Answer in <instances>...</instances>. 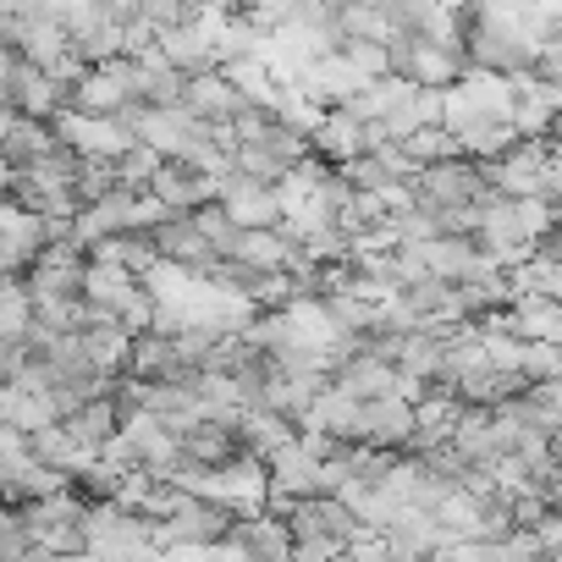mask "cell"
Wrapping results in <instances>:
<instances>
[{"label":"cell","instance_id":"obj_21","mask_svg":"<svg viewBox=\"0 0 562 562\" xmlns=\"http://www.w3.org/2000/svg\"><path fill=\"white\" fill-rule=\"evenodd\" d=\"M34 321H40V304H34L29 276H12L7 293H0V337H29Z\"/></svg>","mask_w":562,"mask_h":562},{"label":"cell","instance_id":"obj_26","mask_svg":"<svg viewBox=\"0 0 562 562\" xmlns=\"http://www.w3.org/2000/svg\"><path fill=\"white\" fill-rule=\"evenodd\" d=\"M326 111H331V105H321V100H315V94H304V89H288V94H281V105H276V116L288 122V127H299L304 138H315V133H321Z\"/></svg>","mask_w":562,"mask_h":562},{"label":"cell","instance_id":"obj_20","mask_svg":"<svg viewBox=\"0 0 562 562\" xmlns=\"http://www.w3.org/2000/svg\"><path fill=\"white\" fill-rule=\"evenodd\" d=\"M83 276H89V259H40L29 270V288L34 299H83Z\"/></svg>","mask_w":562,"mask_h":562},{"label":"cell","instance_id":"obj_3","mask_svg":"<svg viewBox=\"0 0 562 562\" xmlns=\"http://www.w3.org/2000/svg\"><path fill=\"white\" fill-rule=\"evenodd\" d=\"M232 524H237V507L182 491L177 507L160 518V546H166V551H171V546H215V540H226Z\"/></svg>","mask_w":562,"mask_h":562},{"label":"cell","instance_id":"obj_1","mask_svg":"<svg viewBox=\"0 0 562 562\" xmlns=\"http://www.w3.org/2000/svg\"><path fill=\"white\" fill-rule=\"evenodd\" d=\"M315 491H326V458H321V452L304 441V430H299V441H288V447L270 452V513L288 518V507H293L299 496H315Z\"/></svg>","mask_w":562,"mask_h":562},{"label":"cell","instance_id":"obj_19","mask_svg":"<svg viewBox=\"0 0 562 562\" xmlns=\"http://www.w3.org/2000/svg\"><path fill=\"white\" fill-rule=\"evenodd\" d=\"M397 370H408V375H419V381H441V370H447V337L441 331H403L397 337Z\"/></svg>","mask_w":562,"mask_h":562},{"label":"cell","instance_id":"obj_23","mask_svg":"<svg viewBox=\"0 0 562 562\" xmlns=\"http://www.w3.org/2000/svg\"><path fill=\"white\" fill-rule=\"evenodd\" d=\"M127 100H133V94H127V89H122V83H116V78H111L105 67H94V72H89V78L78 83V100H72V105H78V111H100V116H116V111H122Z\"/></svg>","mask_w":562,"mask_h":562},{"label":"cell","instance_id":"obj_27","mask_svg":"<svg viewBox=\"0 0 562 562\" xmlns=\"http://www.w3.org/2000/svg\"><path fill=\"white\" fill-rule=\"evenodd\" d=\"M403 144L414 149V160H419V166H430V160H452V155H469V149H463V138H458L447 122L419 127V133H414V138H403Z\"/></svg>","mask_w":562,"mask_h":562},{"label":"cell","instance_id":"obj_15","mask_svg":"<svg viewBox=\"0 0 562 562\" xmlns=\"http://www.w3.org/2000/svg\"><path fill=\"white\" fill-rule=\"evenodd\" d=\"M138 293H144V276H138L133 265H105V259H89V276H83V299H89V304H100V310L122 315V310H127Z\"/></svg>","mask_w":562,"mask_h":562},{"label":"cell","instance_id":"obj_17","mask_svg":"<svg viewBox=\"0 0 562 562\" xmlns=\"http://www.w3.org/2000/svg\"><path fill=\"white\" fill-rule=\"evenodd\" d=\"M299 419L293 414H281V408H270V403H254V408H243V425H237V436H243V447H254V452H276V447H288V441H299Z\"/></svg>","mask_w":562,"mask_h":562},{"label":"cell","instance_id":"obj_2","mask_svg":"<svg viewBox=\"0 0 562 562\" xmlns=\"http://www.w3.org/2000/svg\"><path fill=\"white\" fill-rule=\"evenodd\" d=\"M491 188L502 193H557V171H551V138H518L513 149H502L496 160H485Z\"/></svg>","mask_w":562,"mask_h":562},{"label":"cell","instance_id":"obj_32","mask_svg":"<svg viewBox=\"0 0 562 562\" xmlns=\"http://www.w3.org/2000/svg\"><path fill=\"white\" fill-rule=\"evenodd\" d=\"M392 232H397V243H425V237H441L447 226H441L436 210L414 204V210H397V215H392Z\"/></svg>","mask_w":562,"mask_h":562},{"label":"cell","instance_id":"obj_29","mask_svg":"<svg viewBox=\"0 0 562 562\" xmlns=\"http://www.w3.org/2000/svg\"><path fill=\"white\" fill-rule=\"evenodd\" d=\"M386 221H392V204H386V193H370V188H359L342 210L348 232H370V226H386Z\"/></svg>","mask_w":562,"mask_h":562},{"label":"cell","instance_id":"obj_30","mask_svg":"<svg viewBox=\"0 0 562 562\" xmlns=\"http://www.w3.org/2000/svg\"><path fill=\"white\" fill-rule=\"evenodd\" d=\"M116 166H122V182H127V188H149V182H155V171L166 166V155H160L155 144H144V138H138Z\"/></svg>","mask_w":562,"mask_h":562},{"label":"cell","instance_id":"obj_22","mask_svg":"<svg viewBox=\"0 0 562 562\" xmlns=\"http://www.w3.org/2000/svg\"><path fill=\"white\" fill-rule=\"evenodd\" d=\"M182 447H188V458H199V463H226L232 452H243V436H237L232 425H221V419H204V425H193V430L182 436Z\"/></svg>","mask_w":562,"mask_h":562},{"label":"cell","instance_id":"obj_11","mask_svg":"<svg viewBox=\"0 0 562 562\" xmlns=\"http://www.w3.org/2000/svg\"><path fill=\"white\" fill-rule=\"evenodd\" d=\"M221 204L232 210L237 226H281V193H276V182H259V177H248L243 166L226 171Z\"/></svg>","mask_w":562,"mask_h":562},{"label":"cell","instance_id":"obj_28","mask_svg":"<svg viewBox=\"0 0 562 562\" xmlns=\"http://www.w3.org/2000/svg\"><path fill=\"white\" fill-rule=\"evenodd\" d=\"M237 166L248 177H259V182H281V177L293 171V160L281 155V149H270V144H237Z\"/></svg>","mask_w":562,"mask_h":562},{"label":"cell","instance_id":"obj_7","mask_svg":"<svg viewBox=\"0 0 562 562\" xmlns=\"http://www.w3.org/2000/svg\"><path fill=\"white\" fill-rule=\"evenodd\" d=\"M386 138H392V133H386L381 122H364L359 111L331 105L326 122H321V133H315V155H326L331 166H342V160H353V155H364V149H381Z\"/></svg>","mask_w":562,"mask_h":562},{"label":"cell","instance_id":"obj_10","mask_svg":"<svg viewBox=\"0 0 562 562\" xmlns=\"http://www.w3.org/2000/svg\"><path fill=\"white\" fill-rule=\"evenodd\" d=\"M370 83H375V78H364V72H359L342 50H331V56H315V61H310V72H304L293 89L315 94L321 105H353Z\"/></svg>","mask_w":562,"mask_h":562},{"label":"cell","instance_id":"obj_16","mask_svg":"<svg viewBox=\"0 0 562 562\" xmlns=\"http://www.w3.org/2000/svg\"><path fill=\"white\" fill-rule=\"evenodd\" d=\"M243 105H254L221 67H210V72H193L188 78V111H199L204 122H232Z\"/></svg>","mask_w":562,"mask_h":562},{"label":"cell","instance_id":"obj_9","mask_svg":"<svg viewBox=\"0 0 562 562\" xmlns=\"http://www.w3.org/2000/svg\"><path fill=\"white\" fill-rule=\"evenodd\" d=\"M149 237H155V248L166 254V259H177V265H193V270H215L226 254L204 237V226L193 221V210H177V215H166L160 226H149Z\"/></svg>","mask_w":562,"mask_h":562},{"label":"cell","instance_id":"obj_6","mask_svg":"<svg viewBox=\"0 0 562 562\" xmlns=\"http://www.w3.org/2000/svg\"><path fill=\"white\" fill-rule=\"evenodd\" d=\"M419 436V403L403 397V392H386V397H370L359 408V441L370 447H386V452H408Z\"/></svg>","mask_w":562,"mask_h":562},{"label":"cell","instance_id":"obj_13","mask_svg":"<svg viewBox=\"0 0 562 562\" xmlns=\"http://www.w3.org/2000/svg\"><path fill=\"white\" fill-rule=\"evenodd\" d=\"M342 392H353L359 403H370V397H386V392H403V370L386 359V353H348L342 364H337V375H331Z\"/></svg>","mask_w":562,"mask_h":562},{"label":"cell","instance_id":"obj_12","mask_svg":"<svg viewBox=\"0 0 562 562\" xmlns=\"http://www.w3.org/2000/svg\"><path fill=\"white\" fill-rule=\"evenodd\" d=\"M221 182H226V177H215V171H204V166H193V160H166L149 188H155L171 210H199V204L221 199Z\"/></svg>","mask_w":562,"mask_h":562},{"label":"cell","instance_id":"obj_31","mask_svg":"<svg viewBox=\"0 0 562 562\" xmlns=\"http://www.w3.org/2000/svg\"><path fill=\"white\" fill-rule=\"evenodd\" d=\"M342 56H348L364 78H386V72H397V67H392V45H381V40H348Z\"/></svg>","mask_w":562,"mask_h":562},{"label":"cell","instance_id":"obj_24","mask_svg":"<svg viewBox=\"0 0 562 562\" xmlns=\"http://www.w3.org/2000/svg\"><path fill=\"white\" fill-rule=\"evenodd\" d=\"M337 171H342V177H348L353 188H370V193H386L392 182H403V171H397V166H392V160H386L381 149H364V155L342 160Z\"/></svg>","mask_w":562,"mask_h":562},{"label":"cell","instance_id":"obj_14","mask_svg":"<svg viewBox=\"0 0 562 562\" xmlns=\"http://www.w3.org/2000/svg\"><path fill=\"white\" fill-rule=\"evenodd\" d=\"M56 144H61L56 122H45V116H29V111L7 105V171L45 160V155H50Z\"/></svg>","mask_w":562,"mask_h":562},{"label":"cell","instance_id":"obj_25","mask_svg":"<svg viewBox=\"0 0 562 562\" xmlns=\"http://www.w3.org/2000/svg\"><path fill=\"white\" fill-rule=\"evenodd\" d=\"M29 557H34L29 513H23V502H7V513H0V562H29Z\"/></svg>","mask_w":562,"mask_h":562},{"label":"cell","instance_id":"obj_5","mask_svg":"<svg viewBox=\"0 0 562 562\" xmlns=\"http://www.w3.org/2000/svg\"><path fill=\"white\" fill-rule=\"evenodd\" d=\"M50 243V215L29 210L23 199H7V210H0V259H7V276H29L40 265Z\"/></svg>","mask_w":562,"mask_h":562},{"label":"cell","instance_id":"obj_4","mask_svg":"<svg viewBox=\"0 0 562 562\" xmlns=\"http://www.w3.org/2000/svg\"><path fill=\"white\" fill-rule=\"evenodd\" d=\"M50 122H56L61 144H72L78 155H116V160H122V155L138 144V127L122 122V116H100V111H78V105H67V111H56Z\"/></svg>","mask_w":562,"mask_h":562},{"label":"cell","instance_id":"obj_33","mask_svg":"<svg viewBox=\"0 0 562 562\" xmlns=\"http://www.w3.org/2000/svg\"><path fill=\"white\" fill-rule=\"evenodd\" d=\"M524 375L529 381H557L562 375V342H524Z\"/></svg>","mask_w":562,"mask_h":562},{"label":"cell","instance_id":"obj_18","mask_svg":"<svg viewBox=\"0 0 562 562\" xmlns=\"http://www.w3.org/2000/svg\"><path fill=\"white\" fill-rule=\"evenodd\" d=\"M452 447L469 458V463H496L502 458V430H496V408L485 403H469L458 430H452Z\"/></svg>","mask_w":562,"mask_h":562},{"label":"cell","instance_id":"obj_8","mask_svg":"<svg viewBox=\"0 0 562 562\" xmlns=\"http://www.w3.org/2000/svg\"><path fill=\"white\" fill-rule=\"evenodd\" d=\"M513 122H518V133L524 138H546L551 133V122L562 116V83L557 78H546L540 67H524V72H513Z\"/></svg>","mask_w":562,"mask_h":562}]
</instances>
